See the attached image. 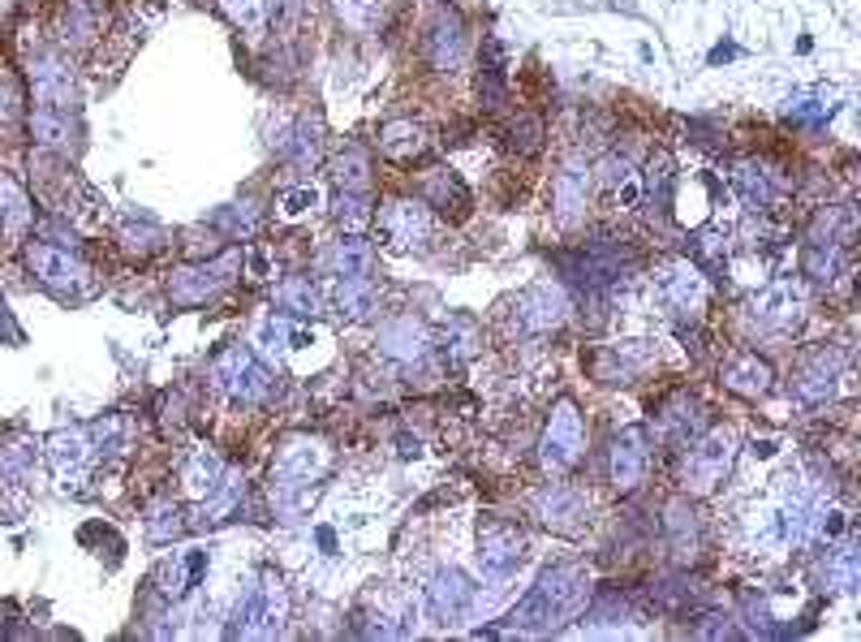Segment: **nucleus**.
Here are the masks:
<instances>
[{
    "label": "nucleus",
    "instance_id": "obj_1",
    "mask_svg": "<svg viewBox=\"0 0 861 642\" xmlns=\"http://www.w3.org/2000/svg\"><path fill=\"white\" fill-rule=\"evenodd\" d=\"M590 603V578L578 565H551L539 573V582L530 587V596L509 612L512 630H530V634H551L560 625H569L573 617H582Z\"/></svg>",
    "mask_w": 861,
    "mask_h": 642
},
{
    "label": "nucleus",
    "instance_id": "obj_2",
    "mask_svg": "<svg viewBox=\"0 0 861 642\" xmlns=\"http://www.w3.org/2000/svg\"><path fill=\"white\" fill-rule=\"evenodd\" d=\"M284 617H289L284 582L276 573H268L259 587L246 591V600L237 603L234 634H241V639H276L284 630Z\"/></svg>",
    "mask_w": 861,
    "mask_h": 642
},
{
    "label": "nucleus",
    "instance_id": "obj_3",
    "mask_svg": "<svg viewBox=\"0 0 861 642\" xmlns=\"http://www.w3.org/2000/svg\"><path fill=\"white\" fill-rule=\"evenodd\" d=\"M328 466H332V453L319 441L298 436V441L280 444L272 457V491L276 496H293V491H302V487L323 479Z\"/></svg>",
    "mask_w": 861,
    "mask_h": 642
},
{
    "label": "nucleus",
    "instance_id": "obj_4",
    "mask_svg": "<svg viewBox=\"0 0 861 642\" xmlns=\"http://www.w3.org/2000/svg\"><path fill=\"white\" fill-rule=\"evenodd\" d=\"M728 466H733V436L728 432H710L706 441L689 444V453L676 466V479H681V487L689 496H706V491H715L724 483Z\"/></svg>",
    "mask_w": 861,
    "mask_h": 642
},
{
    "label": "nucleus",
    "instance_id": "obj_5",
    "mask_svg": "<svg viewBox=\"0 0 861 642\" xmlns=\"http://www.w3.org/2000/svg\"><path fill=\"white\" fill-rule=\"evenodd\" d=\"M582 448H587V427H582L578 405L556 402L548 414V427H543V444H539L543 470H569V466H578Z\"/></svg>",
    "mask_w": 861,
    "mask_h": 642
},
{
    "label": "nucleus",
    "instance_id": "obj_6",
    "mask_svg": "<svg viewBox=\"0 0 861 642\" xmlns=\"http://www.w3.org/2000/svg\"><path fill=\"white\" fill-rule=\"evenodd\" d=\"M211 380H216V389H225L234 402H263L268 397V371L259 366V359L246 350V345H229L225 354H216L211 362Z\"/></svg>",
    "mask_w": 861,
    "mask_h": 642
},
{
    "label": "nucleus",
    "instance_id": "obj_7",
    "mask_svg": "<svg viewBox=\"0 0 861 642\" xmlns=\"http://www.w3.org/2000/svg\"><path fill=\"white\" fill-rule=\"evenodd\" d=\"M530 509H535V518L548 526V530L578 535L590 514V500L578 487H569V483H548V487H539L530 496Z\"/></svg>",
    "mask_w": 861,
    "mask_h": 642
},
{
    "label": "nucleus",
    "instance_id": "obj_8",
    "mask_svg": "<svg viewBox=\"0 0 861 642\" xmlns=\"http://www.w3.org/2000/svg\"><path fill=\"white\" fill-rule=\"evenodd\" d=\"M234 268H237V255L220 259V263H186V268L173 272L168 298H173L177 307H203V302H211L225 284L234 281V277H229Z\"/></svg>",
    "mask_w": 861,
    "mask_h": 642
},
{
    "label": "nucleus",
    "instance_id": "obj_9",
    "mask_svg": "<svg viewBox=\"0 0 861 642\" xmlns=\"http://www.w3.org/2000/svg\"><path fill=\"white\" fill-rule=\"evenodd\" d=\"M651 362H655V345H646V341H621V345L594 350L587 359V366L599 384H633Z\"/></svg>",
    "mask_w": 861,
    "mask_h": 642
},
{
    "label": "nucleus",
    "instance_id": "obj_10",
    "mask_svg": "<svg viewBox=\"0 0 861 642\" xmlns=\"http://www.w3.org/2000/svg\"><path fill=\"white\" fill-rule=\"evenodd\" d=\"M423 52H427L430 70L439 74H457L466 61V27L457 18V9H435L427 35H423Z\"/></svg>",
    "mask_w": 861,
    "mask_h": 642
},
{
    "label": "nucleus",
    "instance_id": "obj_11",
    "mask_svg": "<svg viewBox=\"0 0 861 642\" xmlns=\"http://www.w3.org/2000/svg\"><path fill=\"white\" fill-rule=\"evenodd\" d=\"M380 229L396 250H423L430 241V216L418 199H392L380 211Z\"/></svg>",
    "mask_w": 861,
    "mask_h": 642
},
{
    "label": "nucleus",
    "instance_id": "obj_12",
    "mask_svg": "<svg viewBox=\"0 0 861 642\" xmlns=\"http://www.w3.org/2000/svg\"><path fill=\"white\" fill-rule=\"evenodd\" d=\"M806 284L801 281H792V277H784V281L776 284H767L749 307H754V315H758V323L763 328H776V332H784V328H792V323L806 315Z\"/></svg>",
    "mask_w": 861,
    "mask_h": 642
},
{
    "label": "nucleus",
    "instance_id": "obj_13",
    "mask_svg": "<svg viewBox=\"0 0 861 642\" xmlns=\"http://www.w3.org/2000/svg\"><path fill=\"white\" fill-rule=\"evenodd\" d=\"M27 268L40 277L48 289L56 293H74L86 281V268L65 250V246H48V241H31L27 246Z\"/></svg>",
    "mask_w": 861,
    "mask_h": 642
},
{
    "label": "nucleus",
    "instance_id": "obj_14",
    "mask_svg": "<svg viewBox=\"0 0 861 642\" xmlns=\"http://www.w3.org/2000/svg\"><path fill=\"white\" fill-rule=\"evenodd\" d=\"M590 207V168L587 164H564L551 182V211L564 229H578Z\"/></svg>",
    "mask_w": 861,
    "mask_h": 642
},
{
    "label": "nucleus",
    "instance_id": "obj_15",
    "mask_svg": "<svg viewBox=\"0 0 861 642\" xmlns=\"http://www.w3.org/2000/svg\"><path fill=\"white\" fill-rule=\"evenodd\" d=\"M517 328L521 332H548V328H560L569 320V298L551 284H539V289H526L517 298Z\"/></svg>",
    "mask_w": 861,
    "mask_h": 642
},
{
    "label": "nucleus",
    "instance_id": "obj_16",
    "mask_svg": "<svg viewBox=\"0 0 861 642\" xmlns=\"http://www.w3.org/2000/svg\"><path fill=\"white\" fill-rule=\"evenodd\" d=\"M521 552H526V535L517 530L512 522H483L478 530V561L487 573H509L512 565L521 561Z\"/></svg>",
    "mask_w": 861,
    "mask_h": 642
},
{
    "label": "nucleus",
    "instance_id": "obj_17",
    "mask_svg": "<svg viewBox=\"0 0 861 642\" xmlns=\"http://www.w3.org/2000/svg\"><path fill=\"white\" fill-rule=\"evenodd\" d=\"M474 600V587L466 573H457V569H439L435 578H430L427 587V612L430 621H439V625H448V621H461L466 617V608Z\"/></svg>",
    "mask_w": 861,
    "mask_h": 642
},
{
    "label": "nucleus",
    "instance_id": "obj_18",
    "mask_svg": "<svg viewBox=\"0 0 861 642\" xmlns=\"http://www.w3.org/2000/svg\"><path fill=\"white\" fill-rule=\"evenodd\" d=\"M414 190H418V203H427L444 216H466L470 211V190L461 186V177L453 168H423Z\"/></svg>",
    "mask_w": 861,
    "mask_h": 642
},
{
    "label": "nucleus",
    "instance_id": "obj_19",
    "mask_svg": "<svg viewBox=\"0 0 861 642\" xmlns=\"http://www.w3.org/2000/svg\"><path fill=\"white\" fill-rule=\"evenodd\" d=\"M48 457L56 466V479L65 487H79L86 479V466H91V441L86 432H56L48 441Z\"/></svg>",
    "mask_w": 861,
    "mask_h": 642
},
{
    "label": "nucleus",
    "instance_id": "obj_20",
    "mask_svg": "<svg viewBox=\"0 0 861 642\" xmlns=\"http://www.w3.org/2000/svg\"><path fill=\"white\" fill-rule=\"evenodd\" d=\"M719 384L728 389V393H737V397H763L767 389H771V366L758 359V354H733V359L719 366Z\"/></svg>",
    "mask_w": 861,
    "mask_h": 642
},
{
    "label": "nucleus",
    "instance_id": "obj_21",
    "mask_svg": "<svg viewBox=\"0 0 861 642\" xmlns=\"http://www.w3.org/2000/svg\"><path fill=\"white\" fill-rule=\"evenodd\" d=\"M840 366L844 359L836 354V350H819L815 359L801 362V371H797V397L801 402H827L831 397V389H836V375H840Z\"/></svg>",
    "mask_w": 861,
    "mask_h": 642
},
{
    "label": "nucleus",
    "instance_id": "obj_22",
    "mask_svg": "<svg viewBox=\"0 0 861 642\" xmlns=\"http://www.w3.org/2000/svg\"><path fill=\"white\" fill-rule=\"evenodd\" d=\"M430 345V332L427 323H418L414 315H401V320H392L384 332H380V350L396 362H418L427 354Z\"/></svg>",
    "mask_w": 861,
    "mask_h": 642
},
{
    "label": "nucleus",
    "instance_id": "obj_23",
    "mask_svg": "<svg viewBox=\"0 0 861 642\" xmlns=\"http://www.w3.org/2000/svg\"><path fill=\"white\" fill-rule=\"evenodd\" d=\"M660 289H664V298L676 307V311H698L706 298L703 272L689 268V263H672L664 277H660Z\"/></svg>",
    "mask_w": 861,
    "mask_h": 642
},
{
    "label": "nucleus",
    "instance_id": "obj_24",
    "mask_svg": "<svg viewBox=\"0 0 861 642\" xmlns=\"http://www.w3.org/2000/svg\"><path fill=\"white\" fill-rule=\"evenodd\" d=\"M31 86H35L40 108H65L70 95H74V79H70V70L61 61H40L31 70Z\"/></svg>",
    "mask_w": 861,
    "mask_h": 642
},
{
    "label": "nucleus",
    "instance_id": "obj_25",
    "mask_svg": "<svg viewBox=\"0 0 861 642\" xmlns=\"http://www.w3.org/2000/svg\"><path fill=\"white\" fill-rule=\"evenodd\" d=\"M423 147H427V138H423V130L414 121H388V125H380V156H388L396 164H409L414 156H423Z\"/></svg>",
    "mask_w": 861,
    "mask_h": 642
},
{
    "label": "nucleus",
    "instance_id": "obj_26",
    "mask_svg": "<svg viewBox=\"0 0 861 642\" xmlns=\"http://www.w3.org/2000/svg\"><path fill=\"white\" fill-rule=\"evenodd\" d=\"M336 307L345 320H371L380 311V289L371 277H341L336 284Z\"/></svg>",
    "mask_w": 861,
    "mask_h": 642
},
{
    "label": "nucleus",
    "instance_id": "obj_27",
    "mask_svg": "<svg viewBox=\"0 0 861 642\" xmlns=\"http://www.w3.org/2000/svg\"><path fill=\"white\" fill-rule=\"evenodd\" d=\"M31 220H35V211H31L27 195L18 190L13 177L0 173V234H4V238H22V234L31 229Z\"/></svg>",
    "mask_w": 861,
    "mask_h": 642
},
{
    "label": "nucleus",
    "instance_id": "obj_28",
    "mask_svg": "<svg viewBox=\"0 0 861 642\" xmlns=\"http://www.w3.org/2000/svg\"><path fill=\"white\" fill-rule=\"evenodd\" d=\"M646 479V453L633 444V436H621L612 444V487L616 491H637Z\"/></svg>",
    "mask_w": 861,
    "mask_h": 642
},
{
    "label": "nucleus",
    "instance_id": "obj_29",
    "mask_svg": "<svg viewBox=\"0 0 861 642\" xmlns=\"http://www.w3.org/2000/svg\"><path fill=\"white\" fill-rule=\"evenodd\" d=\"M328 268H332L336 277H371V268H375V250H371L362 238L345 234V238L328 250Z\"/></svg>",
    "mask_w": 861,
    "mask_h": 642
},
{
    "label": "nucleus",
    "instance_id": "obj_30",
    "mask_svg": "<svg viewBox=\"0 0 861 642\" xmlns=\"http://www.w3.org/2000/svg\"><path fill=\"white\" fill-rule=\"evenodd\" d=\"M328 173H332V182H336L341 190L362 195V190L371 186V156H366L362 147H345V152H336V156H332Z\"/></svg>",
    "mask_w": 861,
    "mask_h": 642
},
{
    "label": "nucleus",
    "instance_id": "obj_31",
    "mask_svg": "<svg viewBox=\"0 0 861 642\" xmlns=\"http://www.w3.org/2000/svg\"><path fill=\"white\" fill-rule=\"evenodd\" d=\"M220 475H225L220 457H216L211 448H195V453H190V462H186V470H181V483H186V491H190L195 500H207V496H211V487L220 483Z\"/></svg>",
    "mask_w": 861,
    "mask_h": 642
},
{
    "label": "nucleus",
    "instance_id": "obj_32",
    "mask_svg": "<svg viewBox=\"0 0 861 642\" xmlns=\"http://www.w3.org/2000/svg\"><path fill=\"white\" fill-rule=\"evenodd\" d=\"M332 13L341 18V27H350L357 35L375 31L384 18H388V0H328Z\"/></svg>",
    "mask_w": 861,
    "mask_h": 642
},
{
    "label": "nucleus",
    "instance_id": "obj_33",
    "mask_svg": "<svg viewBox=\"0 0 861 642\" xmlns=\"http://www.w3.org/2000/svg\"><path fill=\"white\" fill-rule=\"evenodd\" d=\"M840 268H844V259H840L836 241H810L806 255H801V272L815 284H836L840 281Z\"/></svg>",
    "mask_w": 861,
    "mask_h": 642
},
{
    "label": "nucleus",
    "instance_id": "obj_34",
    "mask_svg": "<svg viewBox=\"0 0 861 642\" xmlns=\"http://www.w3.org/2000/svg\"><path fill=\"white\" fill-rule=\"evenodd\" d=\"M31 134H35V143L52 147V152H70V143H74V125L61 108H35L31 113Z\"/></svg>",
    "mask_w": 861,
    "mask_h": 642
},
{
    "label": "nucleus",
    "instance_id": "obj_35",
    "mask_svg": "<svg viewBox=\"0 0 861 642\" xmlns=\"http://www.w3.org/2000/svg\"><path fill=\"white\" fill-rule=\"evenodd\" d=\"M733 186H737V195L745 199V207H754V211L771 207V199H776L771 177H767L758 164H737V168H733Z\"/></svg>",
    "mask_w": 861,
    "mask_h": 642
},
{
    "label": "nucleus",
    "instance_id": "obj_36",
    "mask_svg": "<svg viewBox=\"0 0 861 642\" xmlns=\"http://www.w3.org/2000/svg\"><path fill=\"white\" fill-rule=\"evenodd\" d=\"M664 432L672 441L689 444V436L703 432V405L689 402V397H676V402L664 410Z\"/></svg>",
    "mask_w": 861,
    "mask_h": 642
},
{
    "label": "nucleus",
    "instance_id": "obj_37",
    "mask_svg": "<svg viewBox=\"0 0 861 642\" xmlns=\"http://www.w3.org/2000/svg\"><path fill=\"white\" fill-rule=\"evenodd\" d=\"M543 138H548L543 117H535V113H517V121L509 125V147L517 152V156H539V152H543Z\"/></svg>",
    "mask_w": 861,
    "mask_h": 642
},
{
    "label": "nucleus",
    "instance_id": "obj_38",
    "mask_svg": "<svg viewBox=\"0 0 861 642\" xmlns=\"http://www.w3.org/2000/svg\"><path fill=\"white\" fill-rule=\"evenodd\" d=\"M276 302H280V311H289V315H314V311H319L311 277H289V281L276 289Z\"/></svg>",
    "mask_w": 861,
    "mask_h": 642
},
{
    "label": "nucleus",
    "instance_id": "obj_39",
    "mask_svg": "<svg viewBox=\"0 0 861 642\" xmlns=\"http://www.w3.org/2000/svg\"><path fill=\"white\" fill-rule=\"evenodd\" d=\"M858 578H861L858 548H840V552L827 557V587H836V591H858Z\"/></svg>",
    "mask_w": 861,
    "mask_h": 642
},
{
    "label": "nucleus",
    "instance_id": "obj_40",
    "mask_svg": "<svg viewBox=\"0 0 861 642\" xmlns=\"http://www.w3.org/2000/svg\"><path fill=\"white\" fill-rule=\"evenodd\" d=\"M336 225L353 234V238H362V229L371 225V203L362 199V195H353V190H341V199H336Z\"/></svg>",
    "mask_w": 861,
    "mask_h": 642
},
{
    "label": "nucleus",
    "instance_id": "obj_41",
    "mask_svg": "<svg viewBox=\"0 0 861 642\" xmlns=\"http://www.w3.org/2000/svg\"><path fill=\"white\" fill-rule=\"evenodd\" d=\"M478 100H483L487 113H505L509 108V86H505L500 65H483V74H478Z\"/></svg>",
    "mask_w": 861,
    "mask_h": 642
},
{
    "label": "nucleus",
    "instance_id": "obj_42",
    "mask_svg": "<svg viewBox=\"0 0 861 642\" xmlns=\"http://www.w3.org/2000/svg\"><path fill=\"white\" fill-rule=\"evenodd\" d=\"M444 350L453 354L457 362H466V359H474L478 354V328H474L470 320H453L448 328H444Z\"/></svg>",
    "mask_w": 861,
    "mask_h": 642
},
{
    "label": "nucleus",
    "instance_id": "obj_43",
    "mask_svg": "<svg viewBox=\"0 0 861 642\" xmlns=\"http://www.w3.org/2000/svg\"><path fill=\"white\" fill-rule=\"evenodd\" d=\"M121 241H125L129 255L147 259V255H156L168 238H164V229H156V225H143V229H138V225H125V229H121Z\"/></svg>",
    "mask_w": 861,
    "mask_h": 642
},
{
    "label": "nucleus",
    "instance_id": "obj_44",
    "mask_svg": "<svg viewBox=\"0 0 861 642\" xmlns=\"http://www.w3.org/2000/svg\"><path fill=\"white\" fill-rule=\"evenodd\" d=\"M724 255H728V246H724V234H698L694 238V263H698V272H719L724 268Z\"/></svg>",
    "mask_w": 861,
    "mask_h": 642
},
{
    "label": "nucleus",
    "instance_id": "obj_45",
    "mask_svg": "<svg viewBox=\"0 0 861 642\" xmlns=\"http://www.w3.org/2000/svg\"><path fill=\"white\" fill-rule=\"evenodd\" d=\"M225 13L234 18L241 31H263V22H268V0H225Z\"/></svg>",
    "mask_w": 861,
    "mask_h": 642
},
{
    "label": "nucleus",
    "instance_id": "obj_46",
    "mask_svg": "<svg viewBox=\"0 0 861 642\" xmlns=\"http://www.w3.org/2000/svg\"><path fill=\"white\" fill-rule=\"evenodd\" d=\"M667 530H672L676 552H685V543H698V522H694V514H689L681 500L667 509Z\"/></svg>",
    "mask_w": 861,
    "mask_h": 642
},
{
    "label": "nucleus",
    "instance_id": "obj_47",
    "mask_svg": "<svg viewBox=\"0 0 861 642\" xmlns=\"http://www.w3.org/2000/svg\"><path fill=\"white\" fill-rule=\"evenodd\" d=\"M646 190H651V199H660V207H667V195H672V161L667 156L651 161V168H646Z\"/></svg>",
    "mask_w": 861,
    "mask_h": 642
},
{
    "label": "nucleus",
    "instance_id": "obj_48",
    "mask_svg": "<svg viewBox=\"0 0 861 642\" xmlns=\"http://www.w3.org/2000/svg\"><path fill=\"white\" fill-rule=\"evenodd\" d=\"M311 207H319V190H314V186H298V190H289V195L280 199V211H284L289 220H298V216H307Z\"/></svg>",
    "mask_w": 861,
    "mask_h": 642
},
{
    "label": "nucleus",
    "instance_id": "obj_49",
    "mask_svg": "<svg viewBox=\"0 0 861 642\" xmlns=\"http://www.w3.org/2000/svg\"><path fill=\"white\" fill-rule=\"evenodd\" d=\"M745 625H749V634H763V639H771V634H776L767 603L754 600V596H745Z\"/></svg>",
    "mask_w": 861,
    "mask_h": 642
},
{
    "label": "nucleus",
    "instance_id": "obj_50",
    "mask_svg": "<svg viewBox=\"0 0 861 642\" xmlns=\"http://www.w3.org/2000/svg\"><path fill=\"white\" fill-rule=\"evenodd\" d=\"M284 336H289V332H284V328H280V323H276V320H263V323H259V328H255V345H259L263 354H280V345H284Z\"/></svg>",
    "mask_w": 861,
    "mask_h": 642
},
{
    "label": "nucleus",
    "instance_id": "obj_51",
    "mask_svg": "<svg viewBox=\"0 0 861 642\" xmlns=\"http://www.w3.org/2000/svg\"><path fill=\"white\" fill-rule=\"evenodd\" d=\"M186 526H181V518H177V509H159L156 518H152V539L156 543H164V539H177Z\"/></svg>",
    "mask_w": 861,
    "mask_h": 642
},
{
    "label": "nucleus",
    "instance_id": "obj_52",
    "mask_svg": "<svg viewBox=\"0 0 861 642\" xmlns=\"http://www.w3.org/2000/svg\"><path fill=\"white\" fill-rule=\"evenodd\" d=\"M694 634L698 639H737V625L728 617H706V625H698Z\"/></svg>",
    "mask_w": 861,
    "mask_h": 642
},
{
    "label": "nucleus",
    "instance_id": "obj_53",
    "mask_svg": "<svg viewBox=\"0 0 861 642\" xmlns=\"http://www.w3.org/2000/svg\"><path fill=\"white\" fill-rule=\"evenodd\" d=\"M13 117H18V91H13L9 79L0 74V130H4V125H13Z\"/></svg>",
    "mask_w": 861,
    "mask_h": 642
},
{
    "label": "nucleus",
    "instance_id": "obj_54",
    "mask_svg": "<svg viewBox=\"0 0 861 642\" xmlns=\"http://www.w3.org/2000/svg\"><path fill=\"white\" fill-rule=\"evenodd\" d=\"M637 199H642V182L629 173L616 182V207H637Z\"/></svg>",
    "mask_w": 861,
    "mask_h": 642
},
{
    "label": "nucleus",
    "instance_id": "obj_55",
    "mask_svg": "<svg viewBox=\"0 0 861 642\" xmlns=\"http://www.w3.org/2000/svg\"><path fill=\"white\" fill-rule=\"evenodd\" d=\"M250 272H255V277L263 281V277L272 272V263H268V255H250Z\"/></svg>",
    "mask_w": 861,
    "mask_h": 642
},
{
    "label": "nucleus",
    "instance_id": "obj_56",
    "mask_svg": "<svg viewBox=\"0 0 861 642\" xmlns=\"http://www.w3.org/2000/svg\"><path fill=\"white\" fill-rule=\"evenodd\" d=\"M771 453H776V444H771V441H758V444H754V457H771Z\"/></svg>",
    "mask_w": 861,
    "mask_h": 642
}]
</instances>
